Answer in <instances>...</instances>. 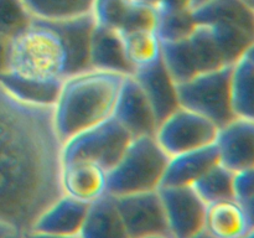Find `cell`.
<instances>
[{
    "mask_svg": "<svg viewBox=\"0 0 254 238\" xmlns=\"http://www.w3.org/2000/svg\"><path fill=\"white\" fill-rule=\"evenodd\" d=\"M62 143L54 107L29 103L0 84V223L21 235L62 196Z\"/></svg>",
    "mask_w": 254,
    "mask_h": 238,
    "instance_id": "6da1fadb",
    "label": "cell"
},
{
    "mask_svg": "<svg viewBox=\"0 0 254 238\" xmlns=\"http://www.w3.org/2000/svg\"><path fill=\"white\" fill-rule=\"evenodd\" d=\"M126 74L88 68L62 81L54 104V121L61 143L112 118Z\"/></svg>",
    "mask_w": 254,
    "mask_h": 238,
    "instance_id": "7a4b0ae2",
    "label": "cell"
},
{
    "mask_svg": "<svg viewBox=\"0 0 254 238\" xmlns=\"http://www.w3.org/2000/svg\"><path fill=\"white\" fill-rule=\"evenodd\" d=\"M5 72L37 81L66 78V49L51 22L34 20L26 30L9 40Z\"/></svg>",
    "mask_w": 254,
    "mask_h": 238,
    "instance_id": "3957f363",
    "label": "cell"
},
{
    "mask_svg": "<svg viewBox=\"0 0 254 238\" xmlns=\"http://www.w3.org/2000/svg\"><path fill=\"white\" fill-rule=\"evenodd\" d=\"M169 155L154 135L133 138L118 163L108 171L107 193L114 197L160 187Z\"/></svg>",
    "mask_w": 254,
    "mask_h": 238,
    "instance_id": "277c9868",
    "label": "cell"
},
{
    "mask_svg": "<svg viewBox=\"0 0 254 238\" xmlns=\"http://www.w3.org/2000/svg\"><path fill=\"white\" fill-rule=\"evenodd\" d=\"M163 62L176 83L202 72L233 64L216 32L208 25H197L184 39L163 41Z\"/></svg>",
    "mask_w": 254,
    "mask_h": 238,
    "instance_id": "5b68a950",
    "label": "cell"
},
{
    "mask_svg": "<svg viewBox=\"0 0 254 238\" xmlns=\"http://www.w3.org/2000/svg\"><path fill=\"white\" fill-rule=\"evenodd\" d=\"M232 66L202 72L178 83L180 107L205 117L218 128L232 120L235 118L231 99Z\"/></svg>",
    "mask_w": 254,
    "mask_h": 238,
    "instance_id": "8992f818",
    "label": "cell"
},
{
    "mask_svg": "<svg viewBox=\"0 0 254 238\" xmlns=\"http://www.w3.org/2000/svg\"><path fill=\"white\" fill-rule=\"evenodd\" d=\"M131 140L130 133L112 117L62 144V161L86 159L109 171L118 163Z\"/></svg>",
    "mask_w": 254,
    "mask_h": 238,
    "instance_id": "52a82bcc",
    "label": "cell"
},
{
    "mask_svg": "<svg viewBox=\"0 0 254 238\" xmlns=\"http://www.w3.org/2000/svg\"><path fill=\"white\" fill-rule=\"evenodd\" d=\"M218 126L195 112L179 107L159 123L155 139L169 156L215 144Z\"/></svg>",
    "mask_w": 254,
    "mask_h": 238,
    "instance_id": "ba28073f",
    "label": "cell"
},
{
    "mask_svg": "<svg viewBox=\"0 0 254 238\" xmlns=\"http://www.w3.org/2000/svg\"><path fill=\"white\" fill-rule=\"evenodd\" d=\"M171 238H192L205 228L206 205L191 186L158 188Z\"/></svg>",
    "mask_w": 254,
    "mask_h": 238,
    "instance_id": "9c48e42d",
    "label": "cell"
},
{
    "mask_svg": "<svg viewBox=\"0 0 254 238\" xmlns=\"http://www.w3.org/2000/svg\"><path fill=\"white\" fill-rule=\"evenodd\" d=\"M114 200L130 238H143L151 235L170 236L158 190L118 196Z\"/></svg>",
    "mask_w": 254,
    "mask_h": 238,
    "instance_id": "30bf717a",
    "label": "cell"
},
{
    "mask_svg": "<svg viewBox=\"0 0 254 238\" xmlns=\"http://www.w3.org/2000/svg\"><path fill=\"white\" fill-rule=\"evenodd\" d=\"M113 118L133 138L155 135L159 121L150 102L134 76H127L122 86Z\"/></svg>",
    "mask_w": 254,
    "mask_h": 238,
    "instance_id": "8fae6325",
    "label": "cell"
},
{
    "mask_svg": "<svg viewBox=\"0 0 254 238\" xmlns=\"http://www.w3.org/2000/svg\"><path fill=\"white\" fill-rule=\"evenodd\" d=\"M62 193L86 203L107 195L108 170L86 159L64 160L60 174Z\"/></svg>",
    "mask_w": 254,
    "mask_h": 238,
    "instance_id": "7c38bea8",
    "label": "cell"
},
{
    "mask_svg": "<svg viewBox=\"0 0 254 238\" xmlns=\"http://www.w3.org/2000/svg\"><path fill=\"white\" fill-rule=\"evenodd\" d=\"M92 16L97 25L122 35L138 30H156L158 24L156 9L133 0H94Z\"/></svg>",
    "mask_w": 254,
    "mask_h": 238,
    "instance_id": "4fadbf2b",
    "label": "cell"
},
{
    "mask_svg": "<svg viewBox=\"0 0 254 238\" xmlns=\"http://www.w3.org/2000/svg\"><path fill=\"white\" fill-rule=\"evenodd\" d=\"M215 146L218 161L232 173L254 168V120L235 117L218 128Z\"/></svg>",
    "mask_w": 254,
    "mask_h": 238,
    "instance_id": "5bb4252c",
    "label": "cell"
},
{
    "mask_svg": "<svg viewBox=\"0 0 254 238\" xmlns=\"http://www.w3.org/2000/svg\"><path fill=\"white\" fill-rule=\"evenodd\" d=\"M64 41L67 54V76L79 73L91 68V41L93 35L94 21L91 14L61 21H49Z\"/></svg>",
    "mask_w": 254,
    "mask_h": 238,
    "instance_id": "9a60e30c",
    "label": "cell"
},
{
    "mask_svg": "<svg viewBox=\"0 0 254 238\" xmlns=\"http://www.w3.org/2000/svg\"><path fill=\"white\" fill-rule=\"evenodd\" d=\"M91 203L62 195L52 202L30 231L54 236H78Z\"/></svg>",
    "mask_w": 254,
    "mask_h": 238,
    "instance_id": "2e32d148",
    "label": "cell"
},
{
    "mask_svg": "<svg viewBox=\"0 0 254 238\" xmlns=\"http://www.w3.org/2000/svg\"><path fill=\"white\" fill-rule=\"evenodd\" d=\"M131 76H134V78L143 88L159 123L180 107L178 83L169 73L163 59L153 66L135 72Z\"/></svg>",
    "mask_w": 254,
    "mask_h": 238,
    "instance_id": "e0dca14e",
    "label": "cell"
},
{
    "mask_svg": "<svg viewBox=\"0 0 254 238\" xmlns=\"http://www.w3.org/2000/svg\"><path fill=\"white\" fill-rule=\"evenodd\" d=\"M218 163L215 144L169 156L161 186H192L206 171Z\"/></svg>",
    "mask_w": 254,
    "mask_h": 238,
    "instance_id": "ac0fdd59",
    "label": "cell"
},
{
    "mask_svg": "<svg viewBox=\"0 0 254 238\" xmlns=\"http://www.w3.org/2000/svg\"><path fill=\"white\" fill-rule=\"evenodd\" d=\"M91 68L116 72L130 76L131 68L127 61L122 35L116 30L97 25L91 41Z\"/></svg>",
    "mask_w": 254,
    "mask_h": 238,
    "instance_id": "d6986e66",
    "label": "cell"
},
{
    "mask_svg": "<svg viewBox=\"0 0 254 238\" xmlns=\"http://www.w3.org/2000/svg\"><path fill=\"white\" fill-rule=\"evenodd\" d=\"M205 230L217 238H243L251 226L242 205L235 198H228L208 203Z\"/></svg>",
    "mask_w": 254,
    "mask_h": 238,
    "instance_id": "ffe728a7",
    "label": "cell"
},
{
    "mask_svg": "<svg viewBox=\"0 0 254 238\" xmlns=\"http://www.w3.org/2000/svg\"><path fill=\"white\" fill-rule=\"evenodd\" d=\"M78 238H130L113 196L107 193L91 203Z\"/></svg>",
    "mask_w": 254,
    "mask_h": 238,
    "instance_id": "44dd1931",
    "label": "cell"
},
{
    "mask_svg": "<svg viewBox=\"0 0 254 238\" xmlns=\"http://www.w3.org/2000/svg\"><path fill=\"white\" fill-rule=\"evenodd\" d=\"M192 14L197 25L232 24L254 31V10L242 0H210Z\"/></svg>",
    "mask_w": 254,
    "mask_h": 238,
    "instance_id": "7402d4cb",
    "label": "cell"
},
{
    "mask_svg": "<svg viewBox=\"0 0 254 238\" xmlns=\"http://www.w3.org/2000/svg\"><path fill=\"white\" fill-rule=\"evenodd\" d=\"M122 39L131 74L153 66L163 59V41L156 30L128 32L122 35Z\"/></svg>",
    "mask_w": 254,
    "mask_h": 238,
    "instance_id": "603a6c76",
    "label": "cell"
},
{
    "mask_svg": "<svg viewBox=\"0 0 254 238\" xmlns=\"http://www.w3.org/2000/svg\"><path fill=\"white\" fill-rule=\"evenodd\" d=\"M231 99L236 118L254 120V67L246 56L232 66Z\"/></svg>",
    "mask_w": 254,
    "mask_h": 238,
    "instance_id": "cb8c5ba5",
    "label": "cell"
},
{
    "mask_svg": "<svg viewBox=\"0 0 254 238\" xmlns=\"http://www.w3.org/2000/svg\"><path fill=\"white\" fill-rule=\"evenodd\" d=\"M61 83L62 81H37L22 78L9 72L0 74V84L10 93L22 101L40 106L54 107L61 88Z\"/></svg>",
    "mask_w": 254,
    "mask_h": 238,
    "instance_id": "d4e9b609",
    "label": "cell"
},
{
    "mask_svg": "<svg viewBox=\"0 0 254 238\" xmlns=\"http://www.w3.org/2000/svg\"><path fill=\"white\" fill-rule=\"evenodd\" d=\"M35 20L61 21L91 14L94 0H22Z\"/></svg>",
    "mask_w": 254,
    "mask_h": 238,
    "instance_id": "484cf974",
    "label": "cell"
},
{
    "mask_svg": "<svg viewBox=\"0 0 254 238\" xmlns=\"http://www.w3.org/2000/svg\"><path fill=\"white\" fill-rule=\"evenodd\" d=\"M233 173L218 161L208 169L200 178L192 183L191 187L202 198L206 205L221 200L233 197L232 188Z\"/></svg>",
    "mask_w": 254,
    "mask_h": 238,
    "instance_id": "4316f807",
    "label": "cell"
},
{
    "mask_svg": "<svg viewBox=\"0 0 254 238\" xmlns=\"http://www.w3.org/2000/svg\"><path fill=\"white\" fill-rule=\"evenodd\" d=\"M22 0H0V35L12 39L26 30L34 21Z\"/></svg>",
    "mask_w": 254,
    "mask_h": 238,
    "instance_id": "83f0119b",
    "label": "cell"
},
{
    "mask_svg": "<svg viewBox=\"0 0 254 238\" xmlns=\"http://www.w3.org/2000/svg\"><path fill=\"white\" fill-rule=\"evenodd\" d=\"M192 11L170 12V14H158L156 32L161 41H175V40L188 37L196 29Z\"/></svg>",
    "mask_w": 254,
    "mask_h": 238,
    "instance_id": "f1b7e54d",
    "label": "cell"
},
{
    "mask_svg": "<svg viewBox=\"0 0 254 238\" xmlns=\"http://www.w3.org/2000/svg\"><path fill=\"white\" fill-rule=\"evenodd\" d=\"M233 197L238 202L247 200L254 195V168L243 169L233 173Z\"/></svg>",
    "mask_w": 254,
    "mask_h": 238,
    "instance_id": "f546056e",
    "label": "cell"
},
{
    "mask_svg": "<svg viewBox=\"0 0 254 238\" xmlns=\"http://www.w3.org/2000/svg\"><path fill=\"white\" fill-rule=\"evenodd\" d=\"M193 0H160L156 7L158 14H170V12L192 11Z\"/></svg>",
    "mask_w": 254,
    "mask_h": 238,
    "instance_id": "4dcf8cb0",
    "label": "cell"
},
{
    "mask_svg": "<svg viewBox=\"0 0 254 238\" xmlns=\"http://www.w3.org/2000/svg\"><path fill=\"white\" fill-rule=\"evenodd\" d=\"M7 51H9V40L0 35V74L6 71Z\"/></svg>",
    "mask_w": 254,
    "mask_h": 238,
    "instance_id": "1f68e13d",
    "label": "cell"
},
{
    "mask_svg": "<svg viewBox=\"0 0 254 238\" xmlns=\"http://www.w3.org/2000/svg\"><path fill=\"white\" fill-rule=\"evenodd\" d=\"M240 203L242 205L243 210H245L246 215H247L248 222H250V226H251V230H253L254 228V195L251 196V197H248L247 200L242 201V202H240Z\"/></svg>",
    "mask_w": 254,
    "mask_h": 238,
    "instance_id": "d6a6232c",
    "label": "cell"
},
{
    "mask_svg": "<svg viewBox=\"0 0 254 238\" xmlns=\"http://www.w3.org/2000/svg\"><path fill=\"white\" fill-rule=\"evenodd\" d=\"M20 238H78V236H54L46 235V233L34 232V231H27V232L21 233Z\"/></svg>",
    "mask_w": 254,
    "mask_h": 238,
    "instance_id": "836d02e7",
    "label": "cell"
},
{
    "mask_svg": "<svg viewBox=\"0 0 254 238\" xmlns=\"http://www.w3.org/2000/svg\"><path fill=\"white\" fill-rule=\"evenodd\" d=\"M133 1H135L136 4L144 5V6L154 7V9H156L158 5L160 4V0H133Z\"/></svg>",
    "mask_w": 254,
    "mask_h": 238,
    "instance_id": "e575fe53",
    "label": "cell"
},
{
    "mask_svg": "<svg viewBox=\"0 0 254 238\" xmlns=\"http://www.w3.org/2000/svg\"><path fill=\"white\" fill-rule=\"evenodd\" d=\"M14 232L15 231H12L9 226L4 225V223H0V238H7L10 235H11V233H14Z\"/></svg>",
    "mask_w": 254,
    "mask_h": 238,
    "instance_id": "d590c367",
    "label": "cell"
},
{
    "mask_svg": "<svg viewBox=\"0 0 254 238\" xmlns=\"http://www.w3.org/2000/svg\"><path fill=\"white\" fill-rule=\"evenodd\" d=\"M245 56L250 60V62L253 64V67H254V44L247 50V52L245 54Z\"/></svg>",
    "mask_w": 254,
    "mask_h": 238,
    "instance_id": "8d00e7d4",
    "label": "cell"
},
{
    "mask_svg": "<svg viewBox=\"0 0 254 238\" xmlns=\"http://www.w3.org/2000/svg\"><path fill=\"white\" fill-rule=\"evenodd\" d=\"M192 238H217V237H215V236H212V235H211V233H208L207 231H206L205 228H203V230L201 231V232H198L197 235L193 236Z\"/></svg>",
    "mask_w": 254,
    "mask_h": 238,
    "instance_id": "74e56055",
    "label": "cell"
},
{
    "mask_svg": "<svg viewBox=\"0 0 254 238\" xmlns=\"http://www.w3.org/2000/svg\"><path fill=\"white\" fill-rule=\"evenodd\" d=\"M207 1H210V0H193V9H196L197 6H200V5L205 4Z\"/></svg>",
    "mask_w": 254,
    "mask_h": 238,
    "instance_id": "f35d334b",
    "label": "cell"
},
{
    "mask_svg": "<svg viewBox=\"0 0 254 238\" xmlns=\"http://www.w3.org/2000/svg\"><path fill=\"white\" fill-rule=\"evenodd\" d=\"M143 238H171V237L168 235H151V236H145V237Z\"/></svg>",
    "mask_w": 254,
    "mask_h": 238,
    "instance_id": "ab89813d",
    "label": "cell"
},
{
    "mask_svg": "<svg viewBox=\"0 0 254 238\" xmlns=\"http://www.w3.org/2000/svg\"><path fill=\"white\" fill-rule=\"evenodd\" d=\"M242 1L246 2V4H247L251 9L254 10V0H242Z\"/></svg>",
    "mask_w": 254,
    "mask_h": 238,
    "instance_id": "60d3db41",
    "label": "cell"
},
{
    "mask_svg": "<svg viewBox=\"0 0 254 238\" xmlns=\"http://www.w3.org/2000/svg\"><path fill=\"white\" fill-rule=\"evenodd\" d=\"M243 238H254V228H253V230H251L250 232H248L247 235H246Z\"/></svg>",
    "mask_w": 254,
    "mask_h": 238,
    "instance_id": "b9f144b4",
    "label": "cell"
},
{
    "mask_svg": "<svg viewBox=\"0 0 254 238\" xmlns=\"http://www.w3.org/2000/svg\"><path fill=\"white\" fill-rule=\"evenodd\" d=\"M7 238H20V235H19V233L14 232V233H11V235H10Z\"/></svg>",
    "mask_w": 254,
    "mask_h": 238,
    "instance_id": "7bdbcfd3",
    "label": "cell"
}]
</instances>
